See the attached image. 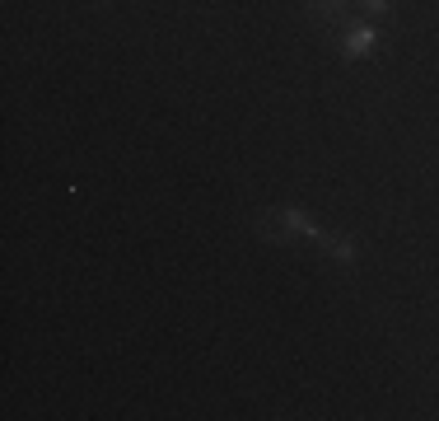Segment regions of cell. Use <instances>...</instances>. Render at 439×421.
<instances>
[{
    "label": "cell",
    "instance_id": "3",
    "mask_svg": "<svg viewBox=\"0 0 439 421\" xmlns=\"http://www.w3.org/2000/svg\"><path fill=\"white\" fill-rule=\"evenodd\" d=\"M364 10H374L378 15V10H388V0H364Z\"/></svg>",
    "mask_w": 439,
    "mask_h": 421
},
{
    "label": "cell",
    "instance_id": "2",
    "mask_svg": "<svg viewBox=\"0 0 439 421\" xmlns=\"http://www.w3.org/2000/svg\"><path fill=\"white\" fill-rule=\"evenodd\" d=\"M337 5L341 0H314V15H337Z\"/></svg>",
    "mask_w": 439,
    "mask_h": 421
},
{
    "label": "cell",
    "instance_id": "1",
    "mask_svg": "<svg viewBox=\"0 0 439 421\" xmlns=\"http://www.w3.org/2000/svg\"><path fill=\"white\" fill-rule=\"evenodd\" d=\"M369 47H374V29H355L351 38H346V52H351V57H360V52H369Z\"/></svg>",
    "mask_w": 439,
    "mask_h": 421
}]
</instances>
